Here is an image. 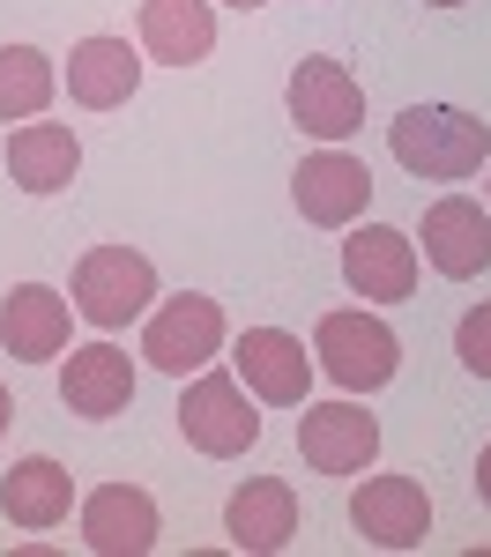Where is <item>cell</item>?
<instances>
[{
    "mask_svg": "<svg viewBox=\"0 0 491 557\" xmlns=\"http://www.w3.org/2000/svg\"><path fill=\"white\" fill-rule=\"evenodd\" d=\"M388 149L409 178H477L491 157V120L462 104H409L388 127Z\"/></svg>",
    "mask_w": 491,
    "mask_h": 557,
    "instance_id": "1",
    "label": "cell"
},
{
    "mask_svg": "<svg viewBox=\"0 0 491 557\" xmlns=\"http://www.w3.org/2000/svg\"><path fill=\"white\" fill-rule=\"evenodd\" d=\"M67 298H75V312H83L89 327H127L157 298V268H149V253H134V246H89L75 260Z\"/></svg>",
    "mask_w": 491,
    "mask_h": 557,
    "instance_id": "2",
    "label": "cell"
},
{
    "mask_svg": "<svg viewBox=\"0 0 491 557\" xmlns=\"http://www.w3.org/2000/svg\"><path fill=\"white\" fill-rule=\"evenodd\" d=\"M312 357H320V372L343 394H380L402 364V343H395V327L372 320V312H328L312 327Z\"/></svg>",
    "mask_w": 491,
    "mask_h": 557,
    "instance_id": "3",
    "label": "cell"
},
{
    "mask_svg": "<svg viewBox=\"0 0 491 557\" xmlns=\"http://www.w3.org/2000/svg\"><path fill=\"white\" fill-rule=\"evenodd\" d=\"M179 431H186V446L209 454V461H238V454L261 446L254 394H246L238 380H223V372H201V380L186 386V401H179Z\"/></svg>",
    "mask_w": 491,
    "mask_h": 557,
    "instance_id": "4",
    "label": "cell"
},
{
    "mask_svg": "<svg viewBox=\"0 0 491 557\" xmlns=\"http://www.w3.org/2000/svg\"><path fill=\"white\" fill-rule=\"evenodd\" d=\"M283 104H291V120H298V134H312V141H351L357 127H365V89H357V75L343 67V60H298L291 67V89H283Z\"/></svg>",
    "mask_w": 491,
    "mask_h": 557,
    "instance_id": "5",
    "label": "cell"
},
{
    "mask_svg": "<svg viewBox=\"0 0 491 557\" xmlns=\"http://www.w3.org/2000/svg\"><path fill=\"white\" fill-rule=\"evenodd\" d=\"M217 349H223V305L201 298V290L164 298L157 312H149V327H142V357H149L157 372H172V380L201 372Z\"/></svg>",
    "mask_w": 491,
    "mask_h": 557,
    "instance_id": "6",
    "label": "cell"
},
{
    "mask_svg": "<svg viewBox=\"0 0 491 557\" xmlns=\"http://www.w3.org/2000/svg\"><path fill=\"white\" fill-rule=\"evenodd\" d=\"M351 528L372 550H417L432 535V498L417 475H365L351 491Z\"/></svg>",
    "mask_w": 491,
    "mask_h": 557,
    "instance_id": "7",
    "label": "cell"
},
{
    "mask_svg": "<svg viewBox=\"0 0 491 557\" xmlns=\"http://www.w3.org/2000/svg\"><path fill=\"white\" fill-rule=\"evenodd\" d=\"M343 283L365 305H402L417 290V238L395 223H357L343 238Z\"/></svg>",
    "mask_w": 491,
    "mask_h": 557,
    "instance_id": "8",
    "label": "cell"
},
{
    "mask_svg": "<svg viewBox=\"0 0 491 557\" xmlns=\"http://www.w3.org/2000/svg\"><path fill=\"white\" fill-rule=\"evenodd\" d=\"M298 454L312 475H365V461L380 454V424L357 401H306L298 417Z\"/></svg>",
    "mask_w": 491,
    "mask_h": 557,
    "instance_id": "9",
    "label": "cell"
},
{
    "mask_svg": "<svg viewBox=\"0 0 491 557\" xmlns=\"http://www.w3.org/2000/svg\"><path fill=\"white\" fill-rule=\"evenodd\" d=\"M67 327H75V298H60L52 283H15L0 298V349L15 364H52L67 357Z\"/></svg>",
    "mask_w": 491,
    "mask_h": 557,
    "instance_id": "10",
    "label": "cell"
},
{
    "mask_svg": "<svg viewBox=\"0 0 491 557\" xmlns=\"http://www.w3.org/2000/svg\"><path fill=\"white\" fill-rule=\"evenodd\" d=\"M231 357H238V380H246L254 401H268V409H306L312 357H306L298 335H283V327H246Z\"/></svg>",
    "mask_w": 491,
    "mask_h": 557,
    "instance_id": "11",
    "label": "cell"
},
{
    "mask_svg": "<svg viewBox=\"0 0 491 557\" xmlns=\"http://www.w3.org/2000/svg\"><path fill=\"white\" fill-rule=\"evenodd\" d=\"M291 201H298L306 223L343 231V223H357L365 201H372V172H365L357 157H343V149H320V157H306V164L291 172Z\"/></svg>",
    "mask_w": 491,
    "mask_h": 557,
    "instance_id": "12",
    "label": "cell"
},
{
    "mask_svg": "<svg viewBox=\"0 0 491 557\" xmlns=\"http://www.w3.org/2000/svg\"><path fill=\"white\" fill-rule=\"evenodd\" d=\"M223 535H231V550H246V557L291 550V535H298V491H291L283 475L238 483L231 506H223Z\"/></svg>",
    "mask_w": 491,
    "mask_h": 557,
    "instance_id": "13",
    "label": "cell"
},
{
    "mask_svg": "<svg viewBox=\"0 0 491 557\" xmlns=\"http://www.w3.org/2000/svg\"><path fill=\"white\" fill-rule=\"evenodd\" d=\"M417 238H425V260L440 268L446 283H469V275L491 268V215H484V201H469V194L432 201Z\"/></svg>",
    "mask_w": 491,
    "mask_h": 557,
    "instance_id": "14",
    "label": "cell"
},
{
    "mask_svg": "<svg viewBox=\"0 0 491 557\" xmlns=\"http://www.w3.org/2000/svg\"><path fill=\"white\" fill-rule=\"evenodd\" d=\"M60 401H67V417H89V424L127 417V401H134V364H127V349H112V343L67 349V364H60Z\"/></svg>",
    "mask_w": 491,
    "mask_h": 557,
    "instance_id": "15",
    "label": "cell"
},
{
    "mask_svg": "<svg viewBox=\"0 0 491 557\" xmlns=\"http://www.w3.org/2000/svg\"><path fill=\"white\" fill-rule=\"evenodd\" d=\"M157 498L149 491H134V483H105V491H89L83 498V543L97 557H142L157 550Z\"/></svg>",
    "mask_w": 491,
    "mask_h": 557,
    "instance_id": "16",
    "label": "cell"
},
{
    "mask_svg": "<svg viewBox=\"0 0 491 557\" xmlns=\"http://www.w3.org/2000/svg\"><path fill=\"white\" fill-rule=\"evenodd\" d=\"M142 89V52L127 38H83L67 52V97L83 112H120Z\"/></svg>",
    "mask_w": 491,
    "mask_h": 557,
    "instance_id": "17",
    "label": "cell"
},
{
    "mask_svg": "<svg viewBox=\"0 0 491 557\" xmlns=\"http://www.w3.org/2000/svg\"><path fill=\"white\" fill-rule=\"evenodd\" d=\"M75 172H83V141L60 120H23V127L8 134V178L23 194H60Z\"/></svg>",
    "mask_w": 491,
    "mask_h": 557,
    "instance_id": "18",
    "label": "cell"
},
{
    "mask_svg": "<svg viewBox=\"0 0 491 557\" xmlns=\"http://www.w3.org/2000/svg\"><path fill=\"white\" fill-rule=\"evenodd\" d=\"M142 52L164 67H194L217 52V8L209 0H142Z\"/></svg>",
    "mask_w": 491,
    "mask_h": 557,
    "instance_id": "19",
    "label": "cell"
},
{
    "mask_svg": "<svg viewBox=\"0 0 491 557\" xmlns=\"http://www.w3.org/2000/svg\"><path fill=\"white\" fill-rule=\"evenodd\" d=\"M67 506H75V475L60 469V461H45V454H30V461H15V469L0 475V513L15 520V528H60L67 520Z\"/></svg>",
    "mask_w": 491,
    "mask_h": 557,
    "instance_id": "20",
    "label": "cell"
},
{
    "mask_svg": "<svg viewBox=\"0 0 491 557\" xmlns=\"http://www.w3.org/2000/svg\"><path fill=\"white\" fill-rule=\"evenodd\" d=\"M52 89H60V75L38 45H0V120H38Z\"/></svg>",
    "mask_w": 491,
    "mask_h": 557,
    "instance_id": "21",
    "label": "cell"
},
{
    "mask_svg": "<svg viewBox=\"0 0 491 557\" xmlns=\"http://www.w3.org/2000/svg\"><path fill=\"white\" fill-rule=\"evenodd\" d=\"M454 357H462L477 380H491V305H469V312H462V327H454Z\"/></svg>",
    "mask_w": 491,
    "mask_h": 557,
    "instance_id": "22",
    "label": "cell"
},
{
    "mask_svg": "<svg viewBox=\"0 0 491 557\" xmlns=\"http://www.w3.org/2000/svg\"><path fill=\"white\" fill-rule=\"evenodd\" d=\"M477 498H484V506H491V446H484V454H477Z\"/></svg>",
    "mask_w": 491,
    "mask_h": 557,
    "instance_id": "23",
    "label": "cell"
},
{
    "mask_svg": "<svg viewBox=\"0 0 491 557\" xmlns=\"http://www.w3.org/2000/svg\"><path fill=\"white\" fill-rule=\"evenodd\" d=\"M8 424H15V401H8V386H0V438H8Z\"/></svg>",
    "mask_w": 491,
    "mask_h": 557,
    "instance_id": "24",
    "label": "cell"
},
{
    "mask_svg": "<svg viewBox=\"0 0 491 557\" xmlns=\"http://www.w3.org/2000/svg\"><path fill=\"white\" fill-rule=\"evenodd\" d=\"M223 8H261V0H223Z\"/></svg>",
    "mask_w": 491,
    "mask_h": 557,
    "instance_id": "25",
    "label": "cell"
},
{
    "mask_svg": "<svg viewBox=\"0 0 491 557\" xmlns=\"http://www.w3.org/2000/svg\"><path fill=\"white\" fill-rule=\"evenodd\" d=\"M432 8H462V0H432Z\"/></svg>",
    "mask_w": 491,
    "mask_h": 557,
    "instance_id": "26",
    "label": "cell"
}]
</instances>
